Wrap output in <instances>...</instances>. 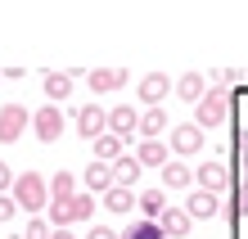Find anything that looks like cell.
Listing matches in <instances>:
<instances>
[{"label": "cell", "mask_w": 248, "mask_h": 239, "mask_svg": "<svg viewBox=\"0 0 248 239\" xmlns=\"http://www.w3.org/2000/svg\"><path fill=\"white\" fill-rule=\"evenodd\" d=\"M14 207H23V212H46V199H50V194H46V181H41V176L36 172H23V176H14Z\"/></svg>", "instance_id": "1"}, {"label": "cell", "mask_w": 248, "mask_h": 239, "mask_svg": "<svg viewBox=\"0 0 248 239\" xmlns=\"http://www.w3.org/2000/svg\"><path fill=\"white\" fill-rule=\"evenodd\" d=\"M235 77H239V72H235V68H221V72H212V81H217V86H230V81H235Z\"/></svg>", "instance_id": "29"}, {"label": "cell", "mask_w": 248, "mask_h": 239, "mask_svg": "<svg viewBox=\"0 0 248 239\" xmlns=\"http://www.w3.org/2000/svg\"><path fill=\"white\" fill-rule=\"evenodd\" d=\"M91 144H95V162H113V158H122V140H118V136H108V131H104V136H95Z\"/></svg>", "instance_id": "22"}, {"label": "cell", "mask_w": 248, "mask_h": 239, "mask_svg": "<svg viewBox=\"0 0 248 239\" xmlns=\"http://www.w3.org/2000/svg\"><path fill=\"white\" fill-rule=\"evenodd\" d=\"M50 239H72V230H50Z\"/></svg>", "instance_id": "32"}, {"label": "cell", "mask_w": 248, "mask_h": 239, "mask_svg": "<svg viewBox=\"0 0 248 239\" xmlns=\"http://www.w3.org/2000/svg\"><path fill=\"white\" fill-rule=\"evenodd\" d=\"M86 86H91L95 95H108V91H118V86H126V68H91L86 72Z\"/></svg>", "instance_id": "9"}, {"label": "cell", "mask_w": 248, "mask_h": 239, "mask_svg": "<svg viewBox=\"0 0 248 239\" xmlns=\"http://www.w3.org/2000/svg\"><path fill=\"white\" fill-rule=\"evenodd\" d=\"M9 185H14V172H9V162H5V158H0V194H5Z\"/></svg>", "instance_id": "28"}, {"label": "cell", "mask_w": 248, "mask_h": 239, "mask_svg": "<svg viewBox=\"0 0 248 239\" xmlns=\"http://www.w3.org/2000/svg\"><path fill=\"white\" fill-rule=\"evenodd\" d=\"M136 127H140V113L131 109V104H118V109H108V136H118V140L126 144Z\"/></svg>", "instance_id": "8"}, {"label": "cell", "mask_w": 248, "mask_h": 239, "mask_svg": "<svg viewBox=\"0 0 248 239\" xmlns=\"http://www.w3.org/2000/svg\"><path fill=\"white\" fill-rule=\"evenodd\" d=\"M95 217V194H72L63 203H50V230H68L72 221Z\"/></svg>", "instance_id": "2"}, {"label": "cell", "mask_w": 248, "mask_h": 239, "mask_svg": "<svg viewBox=\"0 0 248 239\" xmlns=\"http://www.w3.org/2000/svg\"><path fill=\"white\" fill-rule=\"evenodd\" d=\"M194 181H199V190L221 194V190H226V181H230V172H226V162H221V158H208V162L194 172Z\"/></svg>", "instance_id": "7"}, {"label": "cell", "mask_w": 248, "mask_h": 239, "mask_svg": "<svg viewBox=\"0 0 248 239\" xmlns=\"http://www.w3.org/2000/svg\"><path fill=\"white\" fill-rule=\"evenodd\" d=\"M136 162H140V167H163V162H167V144L163 140H140Z\"/></svg>", "instance_id": "16"}, {"label": "cell", "mask_w": 248, "mask_h": 239, "mask_svg": "<svg viewBox=\"0 0 248 239\" xmlns=\"http://www.w3.org/2000/svg\"><path fill=\"white\" fill-rule=\"evenodd\" d=\"M122 239H163V230H158V221H136Z\"/></svg>", "instance_id": "26"}, {"label": "cell", "mask_w": 248, "mask_h": 239, "mask_svg": "<svg viewBox=\"0 0 248 239\" xmlns=\"http://www.w3.org/2000/svg\"><path fill=\"white\" fill-rule=\"evenodd\" d=\"M189 226H194V221L185 217V207H171V203H167V212L158 217V230H163V239H185Z\"/></svg>", "instance_id": "11"}, {"label": "cell", "mask_w": 248, "mask_h": 239, "mask_svg": "<svg viewBox=\"0 0 248 239\" xmlns=\"http://www.w3.org/2000/svg\"><path fill=\"white\" fill-rule=\"evenodd\" d=\"M176 95L189 99V104H199L203 95H208V86H203V72H185V77L176 81Z\"/></svg>", "instance_id": "20"}, {"label": "cell", "mask_w": 248, "mask_h": 239, "mask_svg": "<svg viewBox=\"0 0 248 239\" xmlns=\"http://www.w3.org/2000/svg\"><path fill=\"white\" fill-rule=\"evenodd\" d=\"M72 81H77V72H46V99L50 104H63L72 95Z\"/></svg>", "instance_id": "14"}, {"label": "cell", "mask_w": 248, "mask_h": 239, "mask_svg": "<svg viewBox=\"0 0 248 239\" xmlns=\"http://www.w3.org/2000/svg\"><path fill=\"white\" fill-rule=\"evenodd\" d=\"M113 185H122V190H131V185H136L140 181V162L136 158H131V154H122V158H113Z\"/></svg>", "instance_id": "15"}, {"label": "cell", "mask_w": 248, "mask_h": 239, "mask_svg": "<svg viewBox=\"0 0 248 239\" xmlns=\"http://www.w3.org/2000/svg\"><path fill=\"white\" fill-rule=\"evenodd\" d=\"M27 127L36 131V140L54 144V140L63 136V109H59V104H46V109H36V113H32V122H27Z\"/></svg>", "instance_id": "4"}, {"label": "cell", "mask_w": 248, "mask_h": 239, "mask_svg": "<svg viewBox=\"0 0 248 239\" xmlns=\"http://www.w3.org/2000/svg\"><path fill=\"white\" fill-rule=\"evenodd\" d=\"M167 91H171L167 72H149V77H140V99L149 104V109H158V104L167 99Z\"/></svg>", "instance_id": "12"}, {"label": "cell", "mask_w": 248, "mask_h": 239, "mask_svg": "<svg viewBox=\"0 0 248 239\" xmlns=\"http://www.w3.org/2000/svg\"><path fill=\"white\" fill-rule=\"evenodd\" d=\"M217 212H221V203H217V194H208V190H194V194H189V199H185V217L189 221H212Z\"/></svg>", "instance_id": "10"}, {"label": "cell", "mask_w": 248, "mask_h": 239, "mask_svg": "<svg viewBox=\"0 0 248 239\" xmlns=\"http://www.w3.org/2000/svg\"><path fill=\"white\" fill-rule=\"evenodd\" d=\"M86 239H118V235H113L108 226H91V235H86Z\"/></svg>", "instance_id": "30"}, {"label": "cell", "mask_w": 248, "mask_h": 239, "mask_svg": "<svg viewBox=\"0 0 248 239\" xmlns=\"http://www.w3.org/2000/svg\"><path fill=\"white\" fill-rule=\"evenodd\" d=\"M136 131H140L144 140H158V136L167 131V113H163V109H149V113H140V127H136Z\"/></svg>", "instance_id": "18"}, {"label": "cell", "mask_w": 248, "mask_h": 239, "mask_svg": "<svg viewBox=\"0 0 248 239\" xmlns=\"http://www.w3.org/2000/svg\"><path fill=\"white\" fill-rule=\"evenodd\" d=\"M14 217V199H5V194H0V221H9Z\"/></svg>", "instance_id": "31"}, {"label": "cell", "mask_w": 248, "mask_h": 239, "mask_svg": "<svg viewBox=\"0 0 248 239\" xmlns=\"http://www.w3.org/2000/svg\"><path fill=\"white\" fill-rule=\"evenodd\" d=\"M226 117H230V95H226V91H208V95L194 104V127H199V131L221 127Z\"/></svg>", "instance_id": "3"}, {"label": "cell", "mask_w": 248, "mask_h": 239, "mask_svg": "<svg viewBox=\"0 0 248 239\" xmlns=\"http://www.w3.org/2000/svg\"><path fill=\"white\" fill-rule=\"evenodd\" d=\"M23 239H50V221L32 217V221H27V230H23Z\"/></svg>", "instance_id": "27"}, {"label": "cell", "mask_w": 248, "mask_h": 239, "mask_svg": "<svg viewBox=\"0 0 248 239\" xmlns=\"http://www.w3.org/2000/svg\"><path fill=\"white\" fill-rule=\"evenodd\" d=\"M171 149H176V154H199L203 149V131L194 122H181L176 131H171Z\"/></svg>", "instance_id": "13"}, {"label": "cell", "mask_w": 248, "mask_h": 239, "mask_svg": "<svg viewBox=\"0 0 248 239\" xmlns=\"http://www.w3.org/2000/svg\"><path fill=\"white\" fill-rule=\"evenodd\" d=\"M104 207L108 212H131V207H136V194L122 190V185H113V190H104Z\"/></svg>", "instance_id": "23"}, {"label": "cell", "mask_w": 248, "mask_h": 239, "mask_svg": "<svg viewBox=\"0 0 248 239\" xmlns=\"http://www.w3.org/2000/svg\"><path fill=\"white\" fill-rule=\"evenodd\" d=\"M86 190H91V194L113 190V172H108V162H91V167H86Z\"/></svg>", "instance_id": "19"}, {"label": "cell", "mask_w": 248, "mask_h": 239, "mask_svg": "<svg viewBox=\"0 0 248 239\" xmlns=\"http://www.w3.org/2000/svg\"><path fill=\"white\" fill-rule=\"evenodd\" d=\"M189 181H194V172H189L185 162H163V185L167 190H185Z\"/></svg>", "instance_id": "21"}, {"label": "cell", "mask_w": 248, "mask_h": 239, "mask_svg": "<svg viewBox=\"0 0 248 239\" xmlns=\"http://www.w3.org/2000/svg\"><path fill=\"white\" fill-rule=\"evenodd\" d=\"M46 194H50L54 203H63V199H72V194H77V181H72V172H59V176H54V181L46 185Z\"/></svg>", "instance_id": "25"}, {"label": "cell", "mask_w": 248, "mask_h": 239, "mask_svg": "<svg viewBox=\"0 0 248 239\" xmlns=\"http://www.w3.org/2000/svg\"><path fill=\"white\" fill-rule=\"evenodd\" d=\"M27 122H32V113H27L23 104H5V109H0V140H5V144L23 140Z\"/></svg>", "instance_id": "6"}, {"label": "cell", "mask_w": 248, "mask_h": 239, "mask_svg": "<svg viewBox=\"0 0 248 239\" xmlns=\"http://www.w3.org/2000/svg\"><path fill=\"white\" fill-rule=\"evenodd\" d=\"M136 203H140V212H144V221H158V217L167 212V194H163V190H144V194H140Z\"/></svg>", "instance_id": "17"}, {"label": "cell", "mask_w": 248, "mask_h": 239, "mask_svg": "<svg viewBox=\"0 0 248 239\" xmlns=\"http://www.w3.org/2000/svg\"><path fill=\"white\" fill-rule=\"evenodd\" d=\"M239 158H244V176H239V217H248V131H239Z\"/></svg>", "instance_id": "24"}, {"label": "cell", "mask_w": 248, "mask_h": 239, "mask_svg": "<svg viewBox=\"0 0 248 239\" xmlns=\"http://www.w3.org/2000/svg\"><path fill=\"white\" fill-rule=\"evenodd\" d=\"M72 122H77V136L81 140H95V136H104V131H108V113L99 109V104H81Z\"/></svg>", "instance_id": "5"}]
</instances>
